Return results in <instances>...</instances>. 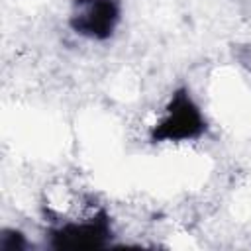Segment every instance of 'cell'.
<instances>
[{"instance_id":"2","label":"cell","mask_w":251,"mask_h":251,"mask_svg":"<svg viewBox=\"0 0 251 251\" xmlns=\"http://www.w3.org/2000/svg\"><path fill=\"white\" fill-rule=\"evenodd\" d=\"M49 245L55 249H100L112 239L110 216L104 208L84 220H67L49 229Z\"/></svg>"},{"instance_id":"3","label":"cell","mask_w":251,"mask_h":251,"mask_svg":"<svg viewBox=\"0 0 251 251\" xmlns=\"http://www.w3.org/2000/svg\"><path fill=\"white\" fill-rule=\"evenodd\" d=\"M75 14L69 25L78 35L104 41L112 37L120 22V2L118 0H75Z\"/></svg>"},{"instance_id":"1","label":"cell","mask_w":251,"mask_h":251,"mask_svg":"<svg viewBox=\"0 0 251 251\" xmlns=\"http://www.w3.org/2000/svg\"><path fill=\"white\" fill-rule=\"evenodd\" d=\"M208 124L200 110V106L190 96L186 86H180L173 92L171 100L165 106L163 118L151 127L149 141L151 143H180V141H194L204 135Z\"/></svg>"},{"instance_id":"4","label":"cell","mask_w":251,"mask_h":251,"mask_svg":"<svg viewBox=\"0 0 251 251\" xmlns=\"http://www.w3.org/2000/svg\"><path fill=\"white\" fill-rule=\"evenodd\" d=\"M27 241L22 231L18 229H2L0 233V249L2 251H24Z\"/></svg>"}]
</instances>
